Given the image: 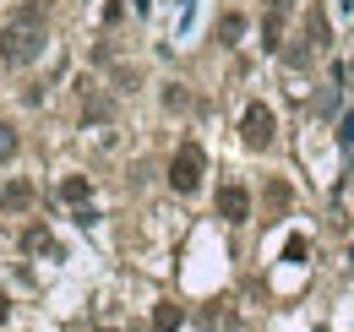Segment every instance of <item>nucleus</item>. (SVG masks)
Segmentation results:
<instances>
[{
    "label": "nucleus",
    "instance_id": "f257e3e1",
    "mask_svg": "<svg viewBox=\"0 0 354 332\" xmlns=\"http://www.w3.org/2000/svg\"><path fill=\"white\" fill-rule=\"evenodd\" d=\"M44 44H49V28L44 22H6L0 28V60L6 66H33L39 55H44Z\"/></svg>",
    "mask_w": 354,
    "mask_h": 332
},
{
    "label": "nucleus",
    "instance_id": "f03ea898",
    "mask_svg": "<svg viewBox=\"0 0 354 332\" xmlns=\"http://www.w3.org/2000/svg\"><path fill=\"white\" fill-rule=\"evenodd\" d=\"M202 174H207V153H202V142H180V153L169 158V191H180V196L202 191Z\"/></svg>",
    "mask_w": 354,
    "mask_h": 332
},
{
    "label": "nucleus",
    "instance_id": "7ed1b4c3",
    "mask_svg": "<svg viewBox=\"0 0 354 332\" xmlns=\"http://www.w3.org/2000/svg\"><path fill=\"white\" fill-rule=\"evenodd\" d=\"M272 131H278L272 109H267L262 98H251V104L240 109V142H245L251 153H267V147H272Z\"/></svg>",
    "mask_w": 354,
    "mask_h": 332
},
{
    "label": "nucleus",
    "instance_id": "20e7f679",
    "mask_svg": "<svg viewBox=\"0 0 354 332\" xmlns=\"http://www.w3.org/2000/svg\"><path fill=\"white\" fill-rule=\"evenodd\" d=\"M218 218L223 223H245V218H251V191H245L240 180L218 185Z\"/></svg>",
    "mask_w": 354,
    "mask_h": 332
},
{
    "label": "nucleus",
    "instance_id": "39448f33",
    "mask_svg": "<svg viewBox=\"0 0 354 332\" xmlns=\"http://www.w3.org/2000/svg\"><path fill=\"white\" fill-rule=\"evenodd\" d=\"M33 208V185L28 180H6L0 185V212H28Z\"/></svg>",
    "mask_w": 354,
    "mask_h": 332
},
{
    "label": "nucleus",
    "instance_id": "423d86ee",
    "mask_svg": "<svg viewBox=\"0 0 354 332\" xmlns=\"http://www.w3.org/2000/svg\"><path fill=\"white\" fill-rule=\"evenodd\" d=\"M88 196H93L88 174H66V180H60V202H71V208H88Z\"/></svg>",
    "mask_w": 354,
    "mask_h": 332
},
{
    "label": "nucleus",
    "instance_id": "0eeeda50",
    "mask_svg": "<svg viewBox=\"0 0 354 332\" xmlns=\"http://www.w3.org/2000/svg\"><path fill=\"white\" fill-rule=\"evenodd\" d=\"M180 327H185V311L180 305H169V299L153 305V332H180Z\"/></svg>",
    "mask_w": 354,
    "mask_h": 332
},
{
    "label": "nucleus",
    "instance_id": "6e6552de",
    "mask_svg": "<svg viewBox=\"0 0 354 332\" xmlns=\"http://www.w3.org/2000/svg\"><path fill=\"white\" fill-rule=\"evenodd\" d=\"M306 33H310V49H333V44H327V17H322V6H310Z\"/></svg>",
    "mask_w": 354,
    "mask_h": 332
},
{
    "label": "nucleus",
    "instance_id": "1a4fd4ad",
    "mask_svg": "<svg viewBox=\"0 0 354 332\" xmlns=\"http://www.w3.org/2000/svg\"><path fill=\"white\" fill-rule=\"evenodd\" d=\"M164 109H169V115L191 109V93H185V82H169V87H164Z\"/></svg>",
    "mask_w": 354,
    "mask_h": 332
},
{
    "label": "nucleus",
    "instance_id": "9d476101",
    "mask_svg": "<svg viewBox=\"0 0 354 332\" xmlns=\"http://www.w3.org/2000/svg\"><path fill=\"white\" fill-rule=\"evenodd\" d=\"M22 246H28V250H44V256H60V246L49 240V229H28V234H22Z\"/></svg>",
    "mask_w": 354,
    "mask_h": 332
},
{
    "label": "nucleus",
    "instance_id": "9b49d317",
    "mask_svg": "<svg viewBox=\"0 0 354 332\" xmlns=\"http://www.w3.org/2000/svg\"><path fill=\"white\" fill-rule=\"evenodd\" d=\"M289 202H295V191H289L283 180H272V185H267V208H272V212H283Z\"/></svg>",
    "mask_w": 354,
    "mask_h": 332
},
{
    "label": "nucleus",
    "instance_id": "f8f14e48",
    "mask_svg": "<svg viewBox=\"0 0 354 332\" xmlns=\"http://www.w3.org/2000/svg\"><path fill=\"white\" fill-rule=\"evenodd\" d=\"M11 158H17V125L0 120V164H11Z\"/></svg>",
    "mask_w": 354,
    "mask_h": 332
},
{
    "label": "nucleus",
    "instance_id": "ddd939ff",
    "mask_svg": "<svg viewBox=\"0 0 354 332\" xmlns=\"http://www.w3.org/2000/svg\"><path fill=\"white\" fill-rule=\"evenodd\" d=\"M240 33H245V17H240V11H229V17L218 22V39H223V44H234Z\"/></svg>",
    "mask_w": 354,
    "mask_h": 332
},
{
    "label": "nucleus",
    "instance_id": "4468645a",
    "mask_svg": "<svg viewBox=\"0 0 354 332\" xmlns=\"http://www.w3.org/2000/svg\"><path fill=\"white\" fill-rule=\"evenodd\" d=\"M11 17H17V22H44V0H28V6H17Z\"/></svg>",
    "mask_w": 354,
    "mask_h": 332
},
{
    "label": "nucleus",
    "instance_id": "2eb2a0df",
    "mask_svg": "<svg viewBox=\"0 0 354 332\" xmlns=\"http://www.w3.org/2000/svg\"><path fill=\"white\" fill-rule=\"evenodd\" d=\"M82 120H109V104H104V98H93V104H88V115H82Z\"/></svg>",
    "mask_w": 354,
    "mask_h": 332
},
{
    "label": "nucleus",
    "instance_id": "dca6fc26",
    "mask_svg": "<svg viewBox=\"0 0 354 332\" xmlns=\"http://www.w3.org/2000/svg\"><path fill=\"white\" fill-rule=\"evenodd\" d=\"M283 261H306V240H289V246H283Z\"/></svg>",
    "mask_w": 354,
    "mask_h": 332
},
{
    "label": "nucleus",
    "instance_id": "f3484780",
    "mask_svg": "<svg viewBox=\"0 0 354 332\" xmlns=\"http://www.w3.org/2000/svg\"><path fill=\"white\" fill-rule=\"evenodd\" d=\"M338 142H344V147H354V115H344V125H338Z\"/></svg>",
    "mask_w": 354,
    "mask_h": 332
},
{
    "label": "nucleus",
    "instance_id": "a211bd4d",
    "mask_svg": "<svg viewBox=\"0 0 354 332\" xmlns=\"http://www.w3.org/2000/svg\"><path fill=\"white\" fill-rule=\"evenodd\" d=\"M6 316H11V299H6V294H0V322H6Z\"/></svg>",
    "mask_w": 354,
    "mask_h": 332
},
{
    "label": "nucleus",
    "instance_id": "6ab92c4d",
    "mask_svg": "<svg viewBox=\"0 0 354 332\" xmlns=\"http://www.w3.org/2000/svg\"><path fill=\"white\" fill-rule=\"evenodd\" d=\"M344 71H349V77H354V60H349V66H344Z\"/></svg>",
    "mask_w": 354,
    "mask_h": 332
}]
</instances>
